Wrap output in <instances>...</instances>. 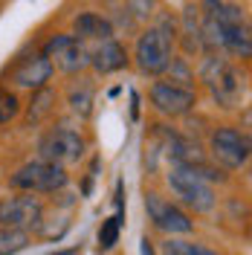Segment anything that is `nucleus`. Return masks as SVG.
I'll return each mask as SVG.
<instances>
[{"instance_id": "nucleus-17", "label": "nucleus", "mask_w": 252, "mask_h": 255, "mask_svg": "<svg viewBox=\"0 0 252 255\" xmlns=\"http://www.w3.org/2000/svg\"><path fill=\"white\" fill-rule=\"evenodd\" d=\"M162 253L165 255H221L218 250L206 247V244H197V241H186V238H165L162 244Z\"/></svg>"}, {"instance_id": "nucleus-1", "label": "nucleus", "mask_w": 252, "mask_h": 255, "mask_svg": "<svg viewBox=\"0 0 252 255\" xmlns=\"http://www.w3.org/2000/svg\"><path fill=\"white\" fill-rule=\"evenodd\" d=\"M174 44H177V17L168 12H159L157 20L139 32L133 44V64L142 76L159 79L165 73L168 61L174 58Z\"/></svg>"}, {"instance_id": "nucleus-19", "label": "nucleus", "mask_w": 252, "mask_h": 255, "mask_svg": "<svg viewBox=\"0 0 252 255\" xmlns=\"http://www.w3.org/2000/svg\"><path fill=\"white\" fill-rule=\"evenodd\" d=\"M23 111V105H20V99H17L15 90H9V87H0V125H12L17 116Z\"/></svg>"}, {"instance_id": "nucleus-20", "label": "nucleus", "mask_w": 252, "mask_h": 255, "mask_svg": "<svg viewBox=\"0 0 252 255\" xmlns=\"http://www.w3.org/2000/svg\"><path fill=\"white\" fill-rule=\"evenodd\" d=\"M119 229H122V212L102 223V229H99V250H113L116 241H119Z\"/></svg>"}, {"instance_id": "nucleus-18", "label": "nucleus", "mask_w": 252, "mask_h": 255, "mask_svg": "<svg viewBox=\"0 0 252 255\" xmlns=\"http://www.w3.org/2000/svg\"><path fill=\"white\" fill-rule=\"evenodd\" d=\"M29 247V232L0 226V255H17Z\"/></svg>"}, {"instance_id": "nucleus-8", "label": "nucleus", "mask_w": 252, "mask_h": 255, "mask_svg": "<svg viewBox=\"0 0 252 255\" xmlns=\"http://www.w3.org/2000/svg\"><path fill=\"white\" fill-rule=\"evenodd\" d=\"M145 212H148V221L157 226L159 232H165L168 238L177 235H191L194 232V221L180 203H171L165 197H159L157 191H148L145 194Z\"/></svg>"}, {"instance_id": "nucleus-23", "label": "nucleus", "mask_w": 252, "mask_h": 255, "mask_svg": "<svg viewBox=\"0 0 252 255\" xmlns=\"http://www.w3.org/2000/svg\"><path fill=\"white\" fill-rule=\"evenodd\" d=\"M52 255H81L79 247H70V250H58V253H52Z\"/></svg>"}, {"instance_id": "nucleus-22", "label": "nucleus", "mask_w": 252, "mask_h": 255, "mask_svg": "<svg viewBox=\"0 0 252 255\" xmlns=\"http://www.w3.org/2000/svg\"><path fill=\"white\" fill-rule=\"evenodd\" d=\"M139 255H154V244H151V238L139 241Z\"/></svg>"}, {"instance_id": "nucleus-2", "label": "nucleus", "mask_w": 252, "mask_h": 255, "mask_svg": "<svg viewBox=\"0 0 252 255\" xmlns=\"http://www.w3.org/2000/svg\"><path fill=\"white\" fill-rule=\"evenodd\" d=\"M197 79L206 84V90L221 108H235L247 90L241 70L223 55H203V61L197 67Z\"/></svg>"}, {"instance_id": "nucleus-7", "label": "nucleus", "mask_w": 252, "mask_h": 255, "mask_svg": "<svg viewBox=\"0 0 252 255\" xmlns=\"http://www.w3.org/2000/svg\"><path fill=\"white\" fill-rule=\"evenodd\" d=\"M44 55H47L52 67L64 73V76H79L84 73L87 67H90V47L79 41L73 32H55V35H49L44 49H41Z\"/></svg>"}, {"instance_id": "nucleus-10", "label": "nucleus", "mask_w": 252, "mask_h": 255, "mask_svg": "<svg viewBox=\"0 0 252 255\" xmlns=\"http://www.w3.org/2000/svg\"><path fill=\"white\" fill-rule=\"evenodd\" d=\"M148 99H151V108L168 119H180V116H189L197 108V90L191 87H180L171 84L165 79H157L148 87Z\"/></svg>"}, {"instance_id": "nucleus-13", "label": "nucleus", "mask_w": 252, "mask_h": 255, "mask_svg": "<svg viewBox=\"0 0 252 255\" xmlns=\"http://www.w3.org/2000/svg\"><path fill=\"white\" fill-rule=\"evenodd\" d=\"M73 35L79 38V41H93V44H99V41H108V38H113L116 35V29H113V20L108 15H99V12H79V15L73 17Z\"/></svg>"}, {"instance_id": "nucleus-6", "label": "nucleus", "mask_w": 252, "mask_h": 255, "mask_svg": "<svg viewBox=\"0 0 252 255\" xmlns=\"http://www.w3.org/2000/svg\"><path fill=\"white\" fill-rule=\"evenodd\" d=\"M38 151H41V159H49V162H58V165H76L84 159L87 154V139L81 136L76 128L67 125H55L41 133L38 139Z\"/></svg>"}, {"instance_id": "nucleus-11", "label": "nucleus", "mask_w": 252, "mask_h": 255, "mask_svg": "<svg viewBox=\"0 0 252 255\" xmlns=\"http://www.w3.org/2000/svg\"><path fill=\"white\" fill-rule=\"evenodd\" d=\"M52 76H55V67H52V61H49L44 52H32V55L20 58V61L12 67L9 81L15 84L17 90L35 93V90H41V87H49Z\"/></svg>"}, {"instance_id": "nucleus-21", "label": "nucleus", "mask_w": 252, "mask_h": 255, "mask_svg": "<svg viewBox=\"0 0 252 255\" xmlns=\"http://www.w3.org/2000/svg\"><path fill=\"white\" fill-rule=\"evenodd\" d=\"M130 12L142 20H148V17L157 12V0H130Z\"/></svg>"}, {"instance_id": "nucleus-12", "label": "nucleus", "mask_w": 252, "mask_h": 255, "mask_svg": "<svg viewBox=\"0 0 252 255\" xmlns=\"http://www.w3.org/2000/svg\"><path fill=\"white\" fill-rule=\"evenodd\" d=\"M127 64H130V55L122 41L116 38H108V41H99L90 47V67H93L99 76H113V73H122Z\"/></svg>"}, {"instance_id": "nucleus-16", "label": "nucleus", "mask_w": 252, "mask_h": 255, "mask_svg": "<svg viewBox=\"0 0 252 255\" xmlns=\"http://www.w3.org/2000/svg\"><path fill=\"white\" fill-rule=\"evenodd\" d=\"M159 79L171 81V84H180V87H191L194 90V67L189 64L186 55H174L168 67H165V73L159 76Z\"/></svg>"}, {"instance_id": "nucleus-3", "label": "nucleus", "mask_w": 252, "mask_h": 255, "mask_svg": "<svg viewBox=\"0 0 252 255\" xmlns=\"http://www.w3.org/2000/svg\"><path fill=\"white\" fill-rule=\"evenodd\" d=\"M165 183L171 194L177 197L180 206L191 209L194 215H209L212 209L218 206V194H215V186H209L203 177L197 174L189 165H168V174H165Z\"/></svg>"}, {"instance_id": "nucleus-9", "label": "nucleus", "mask_w": 252, "mask_h": 255, "mask_svg": "<svg viewBox=\"0 0 252 255\" xmlns=\"http://www.w3.org/2000/svg\"><path fill=\"white\" fill-rule=\"evenodd\" d=\"M0 226L9 229H41L44 226V203L35 194H12V197H0Z\"/></svg>"}, {"instance_id": "nucleus-14", "label": "nucleus", "mask_w": 252, "mask_h": 255, "mask_svg": "<svg viewBox=\"0 0 252 255\" xmlns=\"http://www.w3.org/2000/svg\"><path fill=\"white\" fill-rule=\"evenodd\" d=\"M55 102H58V93L52 87L35 90L29 105H26V113H23V128H38L41 122H47L49 113L55 111Z\"/></svg>"}, {"instance_id": "nucleus-4", "label": "nucleus", "mask_w": 252, "mask_h": 255, "mask_svg": "<svg viewBox=\"0 0 252 255\" xmlns=\"http://www.w3.org/2000/svg\"><path fill=\"white\" fill-rule=\"evenodd\" d=\"M250 133L232 125H221L209 136V159L223 171H241L250 162Z\"/></svg>"}, {"instance_id": "nucleus-15", "label": "nucleus", "mask_w": 252, "mask_h": 255, "mask_svg": "<svg viewBox=\"0 0 252 255\" xmlns=\"http://www.w3.org/2000/svg\"><path fill=\"white\" fill-rule=\"evenodd\" d=\"M67 108L73 116H79L81 122H87L96 111V87L87 79L76 81L70 90H67Z\"/></svg>"}, {"instance_id": "nucleus-5", "label": "nucleus", "mask_w": 252, "mask_h": 255, "mask_svg": "<svg viewBox=\"0 0 252 255\" xmlns=\"http://www.w3.org/2000/svg\"><path fill=\"white\" fill-rule=\"evenodd\" d=\"M67 183H70L67 168L49 159H32L9 177V186L17 191H26V194H55Z\"/></svg>"}]
</instances>
